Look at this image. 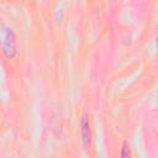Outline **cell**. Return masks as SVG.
<instances>
[{
  "label": "cell",
  "mask_w": 158,
  "mask_h": 158,
  "mask_svg": "<svg viewBox=\"0 0 158 158\" xmlns=\"http://www.w3.org/2000/svg\"><path fill=\"white\" fill-rule=\"evenodd\" d=\"M120 156H121L122 158H127V157L131 156V149H130V146H128V143H127L126 141L122 143V148H121Z\"/></svg>",
  "instance_id": "3957f363"
},
{
  "label": "cell",
  "mask_w": 158,
  "mask_h": 158,
  "mask_svg": "<svg viewBox=\"0 0 158 158\" xmlns=\"http://www.w3.org/2000/svg\"><path fill=\"white\" fill-rule=\"evenodd\" d=\"M80 133H81V141L85 149L90 148V141H91V132H90V125L89 118L86 115H84L80 120Z\"/></svg>",
  "instance_id": "7a4b0ae2"
},
{
  "label": "cell",
  "mask_w": 158,
  "mask_h": 158,
  "mask_svg": "<svg viewBox=\"0 0 158 158\" xmlns=\"http://www.w3.org/2000/svg\"><path fill=\"white\" fill-rule=\"evenodd\" d=\"M1 47H2V53L5 56L6 59H12L16 53H17V48H16V36L14 33V31L11 28H6L2 36V42H1Z\"/></svg>",
  "instance_id": "6da1fadb"
}]
</instances>
